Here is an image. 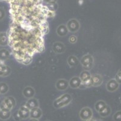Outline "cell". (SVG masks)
Returning a JSON list of instances; mask_svg holds the SVG:
<instances>
[{"instance_id": "1", "label": "cell", "mask_w": 121, "mask_h": 121, "mask_svg": "<svg viewBox=\"0 0 121 121\" xmlns=\"http://www.w3.org/2000/svg\"><path fill=\"white\" fill-rule=\"evenodd\" d=\"M72 97L68 93H65L56 98L53 102V106L56 108H61L67 106L72 102Z\"/></svg>"}, {"instance_id": "2", "label": "cell", "mask_w": 121, "mask_h": 121, "mask_svg": "<svg viewBox=\"0 0 121 121\" xmlns=\"http://www.w3.org/2000/svg\"><path fill=\"white\" fill-rule=\"evenodd\" d=\"M16 104V100L13 96L5 97L0 104V110L11 111V110L15 106Z\"/></svg>"}, {"instance_id": "3", "label": "cell", "mask_w": 121, "mask_h": 121, "mask_svg": "<svg viewBox=\"0 0 121 121\" xmlns=\"http://www.w3.org/2000/svg\"><path fill=\"white\" fill-rule=\"evenodd\" d=\"M80 63L84 70H89L92 69L94 64V58L91 54H86L81 58Z\"/></svg>"}, {"instance_id": "4", "label": "cell", "mask_w": 121, "mask_h": 121, "mask_svg": "<svg viewBox=\"0 0 121 121\" xmlns=\"http://www.w3.org/2000/svg\"><path fill=\"white\" fill-rule=\"evenodd\" d=\"M68 31L71 33H75L79 30L80 28V23L78 20L76 19H71L67 22L66 24Z\"/></svg>"}, {"instance_id": "5", "label": "cell", "mask_w": 121, "mask_h": 121, "mask_svg": "<svg viewBox=\"0 0 121 121\" xmlns=\"http://www.w3.org/2000/svg\"><path fill=\"white\" fill-rule=\"evenodd\" d=\"M104 79H103V76L100 74L95 73L91 76V80H90V83H89V86L91 87H99L102 85L103 83Z\"/></svg>"}, {"instance_id": "6", "label": "cell", "mask_w": 121, "mask_h": 121, "mask_svg": "<svg viewBox=\"0 0 121 121\" xmlns=\"http://www.w3.org/2000/svg\"><path fill=\"white\" fill-rule=\"evenodd\" d=\"M93 111L91 108L86 106L80 110L79 116L82 121H87L93 117Z\"/></svg>"}, {"instance_id": "7", "label": "cell", "mask_w": 121, "mask_h": 121, "mask_svg": "<svg viewBox=\"0 0 121 121\" xmlns=\"http://www.w3.org/2000/svg\"><path fill=\"white\" fill-rule=\"evenodd\" d=\"M91 76H92V75L89 72V70H84L80 73L79 77L81 79L82 84L85 87V88H89L90 87L89 83H90Z\"/></svg>"}, {"instance_id": "8", "label": "cell", "mask_w": 121, "mask_h": 121, "mask_svg": "<svg viewBox=\"0 0 121 121\" xmlns=\"http://www.w3.org/2000/svg\"><path fill=\"white\" fill-rule=\"evenodd\" d=\"M105 87L108 92H114L119 88V84L116 81L115 79H112L107 82Z\"/></svg>"}, {"instance_id": "9", "label": "cell", "mask_w": 121, "mask_h": 121, "mask_svg": "<svg viewBox=\"0 0 121 121\" xmlns=\"http://www.w3.org/2000/svg\"><path fill=\"white\" fill-rule=\"evenodd\" d=\"M12 70L9 65H5L4 62L0 63V77H7L11 74Z\"/></svg>"}, {"instance_id": "10", "label": "cell", "mask_w": 121, "mask_h": 121, "mask_svg": "<svg viewBox=\"0 0 121 121\" xmlns=\"http://www.w3.org/2000/svg\"><path fill=\"white\" fill-rule=\"evenodd\" d=\"M69 87V82L65 79H60L56 83V89L59 91H65L68 89Z\"/></svg>"}, {"instance_id": "11", "label": "cell", "mask_w": 121, "mask_h": 121, "mask_svg": "<svg viewBox=\"0 0 121 121\" xmlns=\"http://www.w3.org/2000/svg\"><path fill=\"white\" fill-rule=\"evenodd\" d=\"M18 115L20 117L21 119H27L30 117V110L27 108L25 105H22L19 108V109L17 110Z\"/></svg>"}, {"instance_id": "12", "label": "cell", "mask_w": 121, "mask_h": 121, "mask_svg": "<svg viewBox=\"0 0 121 121\" xmlns=\"http://www.w3.org/2000/svg\"><path fill=\"white\" fill-rule=\"evenodd\" d=\"M52 48L54 52L57 54H61V53H64L66 50L65 45L63 43L59 41L54 43Z\"/></svg>"}, {"instance_id": "13", "label": "cell", "mask_w": 121, "mask_h": 121, "mask_svg": "<svg viewBox=\"0 0 121 121\" xmlns=\"http://www.w3.org/2000/svg\"><path fill=\"white\" fill-rule=\"evenodd\" d=\"M82 84L81 79L78 76L72 77L69 81V86L73 89L80 88V87Z\"/></svg>"}, {"instance_id": "14", "label": "cell", "mask_w": 121, "mask_h": 121, "mask_svg": "<svg viewBox=\"0 0 121 121\" xmlns=\"http://www.w3.org/2000/svg\"><path fill=\"white\" fill-rule=\"evenodd\" d=\"M24 105L29 110H31L33 108H36V107H39V101L35 97L28 99V101L24 104Z\"/></svg>"}, {"instance_id": "15", "label": "cell", "mask_w": 121, "mask_h": 121, "mask_svg": "<svg viewBox=\"0 0 121 121\" xmlns=\"http://www.w3.org/2000/svg\"><path fill=\"white\" fill-rule=\"evenodd\" d=\"M35 90L32 87L27 86L24 88L22 92V95L25 97L27 99H30L34 97L35 95Z\"/></svg>"}, {"instance_id": "16", "label": "cell", "mask_w": 121, "mask_h": 121, "mask_svg": "<svg viewBox=\"0 0 121 121\" xmlns=\"http://www.w3.org/2000/svg\"><path fill=\"white\" fill-rule=\"evenodd\" d=\"M68 29H67L66 25L65 24H60V25L57 27V29H56V33L57 35L60 37H64L66 36L68 34Z\"/></svg>"}, {"instance_id": "17", "label": "cell", "mask_w": 121, "mask_h": 121, "mask_svg": "<svg viewBox=\"0 0 121 121\" xmlns=\"http://www.w3.org/2000/svg\"><path fill=\"white\" fill-rule=\"evenodd\" d=\"M42 116V111L39 107H36L30 110V118L39 119Z\"/></svg>"}, {"instance_id": "18", "label": "cell", "mask_w": 121, "mask_h": 121, "mask_svg": "<svg viewBox=\"0 0 121 121\" xmlns=\"http://www.w3.org/2000/svg\"><path fill=\"white\" fill-rule=\"evenodd\" d=\"M10 57V53L6 48H2L0 50V60L1 61L5 62Z\"/></svg>"}, {"instance_id": "19", "label": "cell", "mask_w": 121, "mask_h": 121, "mask_svg": "<svg viewBox=\"0 0 121 121\" xmlns=\"http://www.w3.org/2000/svg\"><path fill=\"white\" fill-rule=\"evenodd\" d=\"M98 113L101 117H106L110 115V114L112 113V109H111L110 106L109 105H107Z\"/></svg>"}, {"instance_id": "20", "label": "cell", "mask_w": 121, "mask_h": 121, "mask_svg": "<svg viewBox=\"0 0 121 121\" xmlns=\"http://www.w3.org/2000/svg\"><path fill=\"white\" fill-rule=\"evenodd\" d=\"M67 63L70 67H75L78 64L79 60L78 58L75 55H71L68 57Z\"/></svg>"}, {"instance_id": "21", "label": "cell", "mask_w": 121, "mask_h": 121, "mask_svg": "<svg viewBox=\"0 0 121 121\" xmlns=\"http://www.w3.org/2000/svg\"><path fill=\"white\" fill-rule=\"evenodd\" d=\"M8 45V36L5 32H0V46Z\"/></svg>"}, {"instance_id": "22", "label": "cell", "mask_w": 121, "mask_h": 121, "mask_svg": "<svg viewBox=\"0 0 121 121\" xmlns=\"http://www.w3.org/2000/svg\"><path fill=\"white\" fill-rule=\"evenodd\" d=\"M107 104L105 103V101H103V100H100L96 102L95 104V109L97 112L100 111L101 110L104 108V106H105Z\"/></svg>"}, {"instance_id": "23", "label": "cell", "mask_w": 121, "mask_h": 121, "mask_svg": "<svg viewBox=\"0 0 121 121\" xmlns=\"http://www.w3.org/2000/svg\"><path fill=\"white\" fill-rule=\"evenodd\" d=\"M11 116L10 111H3L0 110V119L3 121L8 120Z\"/></svg>"}, {"instance_id": "24", "label": "cell", "mask_w": 121, "mask_h": 121, "mask_svg": "<svg viewBox=\"0 0 121 121\" xmlns=\"http://www.w3.org/2000/svg\"><path fill=\"white\" fill-rule=\"evenodd\" d=\"M9 87L7 84L5 82L0 83V95H5L9 92Z\"/></svg>"}, {"instance_id": "25", "label": "cell", "mask_w": 121, "mask_h": 121, "mask_svg": "<svg viewBox=\"0 0 121 121\" xmlns=\"http://www.w3.org/2000/svg\"><path fill=\"white\" fill-rule=\"evenodd\" d=\"M113 121H121V110L117 111L113 116Z\"/></svg>"}, {"instance_id": "26", "label": "cell", "mask_w": 121, "mask_h": 121, "mask_svg": "<svg viewBox=\"0 0 121 121\" xmlns=\"http://www.w3.org/2000/svg\"><path fill=\"white\" fill-rule=\"evenodd\" d=\"M115 79L119 84H121V68L118 70L115 76Z\"/></svg>"}, {"instance_id": "27", "label": "cell", "mask_w": 121, "mask_h": 121, "mask_svg": "<svg viewBox=\"0 0 121 121\" xmlns=\"http://www.w3.org/2000/svg\"><path fill=\"white\" fill-rule=\"evenodd\" d=\"M77 41V37L75 35H71L69 38V42L71 44H75Z\"/></svg>"}, {"instance_id": "28", "label": "cell", "mask_w": 121, "mask_h": 121, "mask_svg": "<svg viewBox=\"0 0 121 121\" xmlns=\"http://www.w3.org/2000/svg\"><path fill=\"white\" fill-rule=\"evenodd\" d=\"M5 16V12L2 7H0V21H2Z\"/></svg>"}, {"instance_id": "29", "label": "cell", "mask_w": 121, "mask_h": 121, "mask_svg": "<svg viewBox=\"0 0 121 121\" xmlns=\"http://www.w3.org/2000/svg\"><path fill=\"white\" fill-rule=\"evenodd\" d=\"M57 0H43V2L48 5H54L57 3Z\"/></svg>"}, {"instance_id": "30", "label": "cell", "mask_w": 121, "mask_h": 121, "mask_svg": "<svg viewBox=\"0 0 121 121\" xmlns=\"http://www.w3.org/2000/svg\"><path fill=\"white\" fill-rule=\"evenodd\" d=\"M13 117L14 119L16 121H20L21 120V119L20 117H19V116L18 112H17V111L15 112V113H13Z\"/></svg>"}, {"instance_id": "31", "label": "cell", "mask_w": 121, "mask_h": 121, "mask_svg": "<svg viewBox=\"0 0 121 121\" xmlns=\"http://www.w3.org/2000/svg\"><path fill=\"white\" fill-rule=\"evenodd\" d=\"M86 121H96L95 120V119H94L93 117H91V119H89L87 120Z\"/></svg>"}, {"instance_id": "32", "label": "cell", "mask_w": 121, "mask_h": 121, "mask_svg": "<svg viewBox=\"0 0 121 121\" xmlns=\"http://www.w3.org/2000/svg\"><path fill=\"white\" fill-rule=\"evenodd\" d=\"M28 121H39V119H32L30 118Z\"/></svg>"}, {"instance_id": "33", "label": "cell", "mask_w": 121, "mask_h": 121, "mask_svg": "<svg viewBox=\"0 0 121 121\" xmlns=\"http://www.w3.org/2000/svg\"><path fill=\"white\" fill-rule=\"evenodd\" d=\"M120 102H121V97H120Z\"/></svg>"}, {"instance_id": "34", "label": "cell", "mask_w": 121, "mask_h": 121, "mask_svg": "<svg viewBox=\"0 0 121 121\" xmlns=\"http://www.w3.org/2000/svg\"><path fill=\"white\" fill-rule=\"evenodd\" d=\"M1 62H2V61H1V60H0V63H1Z\"/></svg>"}, {"instance_id": "35", "label": "cell", "mask_w": 121, "mask_h": 121, "mask_svg": "<svg viewBox=\"0 0 121 121\" xmlns=\"http://www.w3.org/2000/svg\"><path fill=\"white\" fill-rule=\"evenodd\" d=\"M48 121V120H47V121Z\"/></svg>"}, {"instance_id": "36", "label": "cell", "mask_w": 121, "mask_h": 121, "mask_svg": "<svg viewBox=\"0 0 121 121\" xmlns=\"http://www.w3.org/2000/svg\"></svg>"}]
</instances>
